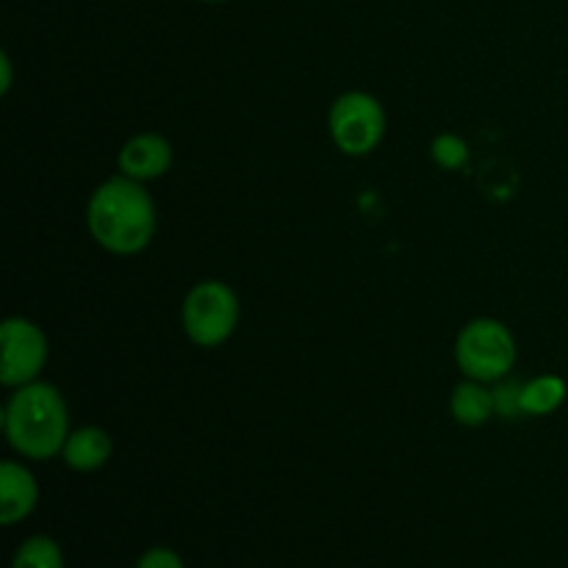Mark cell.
<instances>
[{
  "label": "cell",
  "instance_id": "8992f818",
  "mask_svg": "<svg viewBox=\"0 0 568 568\" xmlns=\"http://www.w3.org/2000/svg\"><path fill=\"white\" fill-rule=\"evenodd\" d=\"M50 344L42 327L26 316H9L0 325V383L20 388L39 381L48 366Z\"/></svg>",
  "mask_w": 568,
  "mask_h": 568
},
{
  "label": "cell",
  "instance_id": "4fadbf2b",
  "mask_svg": "<svg viewBox=\"0 0 568 568\" xmlns=\"http://www.w3.org/2000/svg\"><path fill=\"white\" fill-rule=\"evenodd\" d=\"M430 155L436 161V166H442L447 172H458L469 161V144L458 133H438L430 144Z\"/></svg>",
  "mask_w": 568,
  "mask_h": 568
},
{
  "label": "cell",
  "instance_id": "6da1fadb",
  "mask_svg": "<svg viewBox=\"0 0 568 568\" xmlns=\"http://www.w3.org/2000/svg\"><path fill=\"white\" fill-rule=\"evenodd\" d=\"M155 227H159V214L148 183L116 172L89 194L87 231L105 253L120 258L144 253L155 239Z\"/></svg>",
  "mask_w": 568,
  "mask_h": 568
},
{
  "label": "cell",
  "instance_id": "7c38bea8",
  "mask_svg": "<svg viewBox=\"0 0 568 568\" xmlns=\"http://www.w3.org/2000/svg\"><path fill=\"white\" fill-rule=\"evenodd\" d=\"M11 568H64V552L50 536H31L17 547Z\"/></svg>",
  "mask_w": 568,
  "mask_h": 568
},
{
  "label": "cell",
  "instance_id": "ba28073f",
  "mask_svg": "<svg viewBox=\"0 0 568 568\" xmlns=\"http://www.w3.org/2000/svg\"><path fill=\"white\" fill-rule=\"evenodd\" d=\"M39 483L26 464L3 460L0 464V521L3 527H14L26 521L37 510Z\"/></svg>",
  "mask_w": 568,
  "mask_h": 568
},
{
  "label": "cell",
  "instance_id": "9a60e30c",
  "mask_svg": "<svg viewBox=\"0 0 568 568\" xmlns=\"http://www.w3.org/2000/svg\"><path fill=\"white\" fill-rule=\"evenodd\" d=\"M136 568H183V558L170 547H153L136 560Z\"/></svg>",
  "mask_w": 568,
  "mask_h": 568
},
{
  "label": "cell",
  "instance_id": "5b68a950",
  "mask_svg": "<svg viewBox=\"0 0 568 568\" xmlns=\"http://www.w3.org/2000/svg\"><path fill=\"white\" fill-rule=\"evenodd\" d=\"M386 128V109L375 94L364 92V89L342 92L327 111V133L338 153L349 155V159H364V155L375 153L383 144Z\"/></svg>",
  "mask_w": 568,
  "mask_h": 568
},
{
  "label": "cell",
  "instance_id": "5bb4252c",
  "mask_svg": "<svg viewBox=\"0 0 568 568\" xmlns=\"http://www.w3.org/2000/svg\"><path fill=\"white\" fill-rule=\"evenodd\" d=\"M521 392H525V383L516 381V377H510V375L494 383V386H491L494 410H497L499 419H525Z\"/></svg>",
  "mask_w": 568,
  "mask_h": 568
},
{
  "label": "cell",
  "instance_id": "277c9868",
  "mask_svg": "<svg viewBox=\"0 0 568 568\" xmlns=\"http://www.w3.org/2000/svg\"><path fill=\"white\" fill-rule=\"evenodd\" d=\"M242 305L225 281H200L181 303V327L200 349H216L231 342L239 327Z\"/></svg>",
  "mask_w": 568,
  "mask_h": 568
},
{
  "label": "cell",
  "instance_id": "30bf717a",
  "mask_svg": "<svg viewBox=\"0 0 568 568\" xmlns=\"http://www.w3.org/2000/svg\"><path fill=\"white\" fill-rule=\"evenodd\" d=\"M449 414L460 427H483L497 416L494 410V394L488 383L480 381H464L453 388L449 394Z\"/></svg>",
  "mask_w": 568,
  "mask_h": 568
},
{
  "label": "cell",
  "instance_id": "3957f363",
  "mask_svg": "<svg viewBox=\"0 0 568 568\" xmlns=\"http://www.w3.org/2000/svg\"><path fill=\"white\" fill-rule=\"evenodd\" d=\"M455 364L460 375L494 386L516 366V338L505 322L477 316L460 327L455 338Z\"/></svg>",
  "mask_w": 568,
  "mask_h": 568
},
{
  "label": "cell",
  "instance_id": "9c48e42d",
  "mask_svg": "<svg viewBox=\"0 0 568 568\" xmlns=\"http://www.w3.org/2000/svg\"><path fill=\"white\" fill-rule=\"evenodd\" d=\"M114 455V438L109 430L98 425L78 427L70 433L64 449H61V460L67 469L78 471V475H92L100 471Z\"/></svg>",
  "mask_w": 568,
  "mask_h": 568
},
{
  "label": "cell",
  "instance_id": "2e32d148",
  "mask_svg": "<svg viewBox=\"0 0 568 568\" xmlns=\"http://www.w3.org/2000/svg\"><path fill=\"white\" fill-rule=\"evenodd\" d=\"M11 83H14V72H11V59L9 53H0V94L11 92Z\"/></svg>",
  "mask_w": 568,
  "mask_h": 568
},
{
  "label": "cell",
  "instance_id": "e0dca14e",
  "mask_svg": "<svg viewBox=\"0 0 568 568\" xmlns=\"http://www.w3.org/2000/svg\"><path fill=\"white\" fill-rule=\"evenodd\" d=\"M200 3H227V0H200Z\"/></svg>",
  "mask_w": 568,
  "mask_h": 568
},
{
  "label": "cell",
  "instance_id": "7a4b0ae2",
  "mask_svg": "<svg viewBox=\"0 0 568 568\" xmlns=\"http://www.w3.org/2000/svg\"><path fill=\"white\" fill-rule=\"evenodd\" d=\"M70 408L53 383L33 381L11 388L3 405V436L26 460H50L61 455L70 438Z\"/></svg>",
  "mask_w": 568,
  "mask_h": 568
},
{
  "label": "cell",
  "instance_id": "52a82bcc",
  "mask_svg": "<svg viewBox=\"0 0 568 568\" xmlns=\"http://www.w3.org/2000/svg\"><path fill=\"white\" fill-rule=\"evenodd\" d=\"M172 161H175V150H172L170 139L155 131H142L120 148L116 170L133 181L150 183L164 178L172 170Z\"/></svg>",
  "mask_w": 568,
  "mask_h": 568
},
{
  "label": "cell",
  "instance_id": "8fae6325",
  "mask_svg": "<svg viewBox=\"0 0 568 568\" xmlns=\"http://www.w3.org/2000/svg\"><path fill=\"white\" fill-rule=\"evenodd\" d=\"M568 397V386L560 375H538L525 383L521 392V405L525 416H549L564 408Z\"/></svg>",
  "mask_w": 568,
  "mask_h": 568
}]
</instances>
